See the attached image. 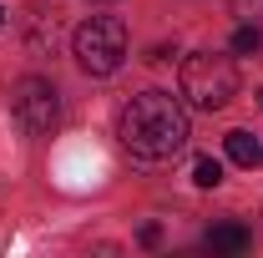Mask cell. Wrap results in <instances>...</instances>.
Instances as JSON below:
<instances>
[{"instance_id": "6da1fadb", "label": "cell", "mask_w": 263, "mask_h": 258, "mask_svg": "<svg viewBox=\"0 0 263 258\" xmlns=\"http://www.w3.org/2000/svg\"><path fill=\"white\" fill-rule=\"evenodd\" d=\"M117 137L132 157L167 162L187 147V106L172 91H137L117 117Z\"/></svg>"}, {"instance_id": "7a4b0ae2", "label": "cell", "mask_w": 263, "mask_h": 258, "mask_svg": "<svg viewBox=\"0 0 263 258\" xmlns=\"http://www.w3.org/2000/svg\"><path fill=\"white\" fill-rule=\"evenodd\" d=\"M182 97L197 112H223L238 97V66L218 51H193L182 61Z\"/></svg>"}, {"instance_id": "3957f363", "label": "cell", "mask_w": 263, "mask_h": 258, "mask_svg": "<svg viewBox=\"0 0 263 258\" xmlns=\"http://www.w3.org/2000/svg\"><path fill=\"white\" fill-rule=\"evenodd\" d=\"M71 51H76V66L86 76H111L122 66V56H127V26L117 15H91V21L76 26Z\"/></svg>"}, {"instance_id": "277c9868", "label": "cell", "mask_w": 263, "mask_h": 258, "mask_svg": "<svg viewBox=\"0 0 263 258\" xmlns=\"http://www.w3.org/2000/svg\"><path fill=\"white\" fill-rule=\"evenodd\" d=\"M10 112H15V122H21L26 137H46V132L56 127V117H61L56 86L41 81V76H26V81L10 91Z\"/></svg>"}, {"instance_id": "5b68a950", "label": "cell", "mask_w": 263, "mask_h": 258, "mask_svg": "<svg viewBox=\"0 0 263 258\" xmlns=\"http://www.w3.org/2000/svg\"><path fill=\"white\" fill-rule=\"evenodd\" d=\"M202 243L213 248V253H248V243H253V233L243 223H213L202 233Z\"/></svg>"}, {"instance_id": "8992f818", "label": "cell", "mask_w": 263, "mask_h": 258, "mask_svg": "<svg viewBox=\"0 0 263 258\" xmlns=\"http://www.w3.org/2000/svg\"><path fill=\"white\" fill-rule=\"evenodd\" d=\"M223 147H228V162H238V167H258L263 162V142L253 132H228Z\"/></svg>"}, {"instance_id": "52a82bcc", "label": "cell", "mask_w": 263, "mask_h": 258, "mask_svg": "<svg viewBox=\"0 0 263 258\" xmlns=\"http://www.w3.org/2000/svg\"><path fill=\"white\" fill-rule=\"evenodd\" d=\"M193 182H197V188H218V182H223V162H218V157H197Z\"/></svg>"}, {"instance_id": "ba28073f", "label": "cell", "mask_w": 263, "mask_h": 258, "mask_svg": "<svg viewBox=\"0 0 263 258\" xmlns=\"http://www.w3.org/2000/svg\"><path fill=\"white\" fill-rule=\"evenodd\" d=\"M258 46H263L258 26H238V31H233V51H258Z\"/></svg>"}, {"instance_id": "9c48e42d", "label": "cell", "mask_w": 263, "mask_h": 258, "mask_svg": "<svg viewBox=\"0 0 263 258\" xmlns=\"http://www.w3.org/2000/svg\"><path fill=\"white\" fill-rule=\"evenodd\" d=\"M0 15H5V10H0Z\"/></svg>"}]
</instances>
